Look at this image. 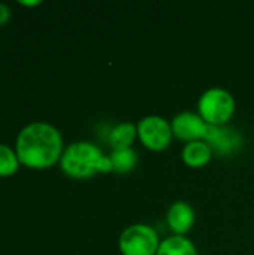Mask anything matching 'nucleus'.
Wrapping results in <instances>:
<instances>
[{"mask_svg":"<svg viewBox=\"0 0 254 255\" xmlns=\"http://www.w3.org/2000/svg\"><path fill=\"white\" fill-rule=\"evenodd\" d=\"M160 242L154 227L138 223L124 229L118 239V248L123 255H156Z\"/></svg>","mask_w":254,"mask_h":255,"instance_id":"4","label":"nucleus"},{"mask_svg":"<svg viewBox=\"0 0 254 255\" xmlns=\"http://www.w3.org/2000/svg\"><path fill=\"white\" fill-rule=\"evenodd\" d=\"M60 164L66 175L78 179L112 170L111 158L106 157L97 145L85 140L69 145L61 154Z\"/></svg>","mask_w":254,"mask_h":255,"instance_id":"2","label":"nucleus"},{"mask_svg":"<svg viewBox=\"0 0 254 255\" xmlns=\"http://www.w3.org/2000/svg\"><path fill=\"white\" fill-rule=\"evenodd\" d=\"M10 16V12H9V7L3 3H0V25L4 24Z\"/></svg>","mask_w":254,"mask_h":255,"instance_id":"14","label":"nucleus"},{"mask_svg":"<svg viewBox=\"0 0 254 255\" xmlns=\"http://www.w3.org/2000/svg\"><path fill=\"white\" fill-rule=\"evenodd\" d=\"M171 127H172V133L178 139H183L186 142H193V140L205 139L210 124L199 114L192 111H184L172 118Z\"/></svg>","mask_w":254,"mask_h":255,"instance_id":"6","label":"nucleus"},{"mask_svg":"<svg viewBox=\"0 0 254 255\" xmlns=\"http://www.w3.org/2000/svg\"><path fill=\"white\" fill-rule=\"evenodd\" d=\"M18 169V157L10 148L0 143V176H9Z\"/></svg>","mask_w":254,"mask_h":255,"instance_id":"13","label":"nucleus"},{"mask_svg":"<svg viewBox=\"0 0 254 255\" xmlns=\"http://www.w3.org/2000/svg\"><path fill=\"white\" fill-rule=\"evenodd\" d=\"M183 161L190 167H204L210 163L213 157V149L205 140H193L187 142L181 152Z\"/></svg>","mask_w":254,"mask_h":255,"instance_id":"9","label":"nucleus"},{"mask_svg":"<svg viewBox=\"0 0 254 255\" xmlns=\"http://www.w3.org/2000/svg\"><path fill=\"white\" fill-rule=\"evenodd\" d=\"M21 4H25V6H33V4H37L39 1H19Z\"/></svg>","mask_w":254,"mask_h":255,"instance_id":"15","label":"nucleus"},{"mask_svg":"<svg viewBox=\"0 0 254 255\" xmlns=\"http://www.w3.org/2000/svg\"><path fill=\"white\" fill-rule=\"evenodd\" d=\"M138 136V127L136 124L126 121V123H120L117 124L111 133H109V143L114 149H126V148H132L133 140Z\"/></svg>","mask_w":254,"mask_h":255,"instance_id":"11","label":"nucleus"},{"mask_svg":"<svg viewBox=\"0 0 254 255\" xmlns=\"http://www.w3.org/2000/svg\"><path fill=\"white\" fill-rule=\"evenodd\" d=\"M166 221L175 235L184 236L195 224V209L187 202H174L168 209Z\"/></svg>","mask_w":254,"mask_h":255,"instance_id":"8","label":"nucleus"},{"mask_svg":"<svg viewBox=\"0 0 254 255\" xmlns=\"http://www.w3.org/2000/svg\"><path fill=\"white\" fill-rule=\"evenodd\" d=\"M138 137L142 145L153 151H162L171 145L172 127L171 123L160 115H147L138 124Z\"/></svg>","mask_w":254,"mask_h":255,"instance_id":"5","label":"nucleus"},{"mask_svg":"<svg viewBox=\"0 0 254 255\" xmlns=\"http://www.w3.org/2000/svg\"><path fill=\"white\" fill-rule=\"evenodd\" d=\"M109 158L112 163V170L118 173H127L133 170L138 164V154L133 148L114 149Z\"/></svg>","mask_w":254,"mask_h":255,"instance_id":"12","label":"nucleus"},{"mask_svg":"<svg viewBox=\"0 0 254 255\" xmlns=\"http://www.w3.org/2000/svg\"><path fill=\"white\" fill-rule=\"evenodd\" d=\"M204 140L220 155H231L243 143L241 134L229 126H210Z\"/></svg>","mask_w":254,"mask_h":255,"instance_id":"7","label":"nucleus"},{"mask_svg":"<svg viewBox=\"0 0 254 255\" xmlns=\"http://www.w3.org/2000/svg\"><path fill=\"white\" fill-rule=\"evenodd\" d=\"M60 131L46 123H33L24 127L16 137L18 160L33 169L52 166L61 155Z\"/></svg>","mask_w":254,"mask_h":255,"instance_id":"1","label":"nucleus"},{"mask_svg":"<svg viewBox=\"0 0 254 255\" xmlns=\"http://www.w3.org/2000/svg\"><path fill=\"white\" fill-rule=\"evenodd\" d=\"M198 109L210 126H226L235 112V99L228 90L211 87L199 97Z\"/></svg>","mask_w":254,"mask_h":255,"instance_id":"3","label":"nucleus"},{"mask_svg":"<svg viewBox=\"0 0 254 255\" xmlns=\"http://www.w3.org/2000/svg\"><path fill=\"white\" fill-rule=\"evenodd\" d=\"M156 255H199L195 244L186 236H169L160 242Z\"/></svg>","mask_w":254,"mask_h":255,"instance_id":"10","label":"nucleus"}]
</instances>
